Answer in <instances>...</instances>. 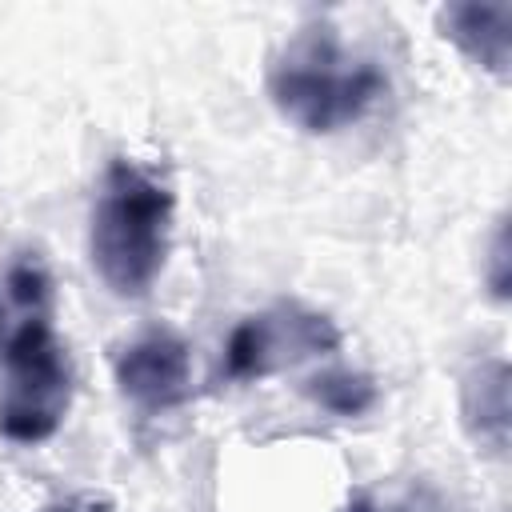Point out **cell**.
<instances>
[{
  "label": "cell",
  "mask_w": 512,
  "mask_h": 512,
  "mask_svg": "<svg viewBox=\"0 0 512 512\" xmlns=\"http://www.w3.org/2000/svg\"><path fill=\"white\" fill-rule=\"evenodd\" d=\"M8 288H12V300L20 308H28V316H44L48 296H52V280H48L40 260H16L8 268Z\"/></svg>",
  "instance_id": "obj_10"
},
{
  "label": "cell",
  "mask_w": 512,
  "mask_h": 512,
  "mask_svg": "<svg viewBox=\"0 0 512 512\" xmlns=\"http://www.w3.org/2000/svg\"><path fill=\"white\" fill-rule=\"evenodd\" d=\"M0 328H4V308H0Z\"/></svg>",
  "instance_id": "obj_14"
},
{
  "label": "cell",
  "mask_w": 512,
  "mask_h": 512,
  "mask_svg": "<svg viewBox=\"0 0 512 512\" xmlns=\"http://www.w3.org/2000/svg\"><path fill=\"white\" fill-rule=\"evenodd\" d=\"M116 388L140 412H172L192 396V348L176 328H148L112 360Z\"/></svg>",
  "instance_id": "obj_5"
},
{
  "label": "cell",
  "mask_w": 512,
  "mask_h": 512,
  "mask_svg": "<svg viewBox=\"0 0 512 512\" xmlns=\"http://www.w3.org/2000/svg\"><path fill=\"white\" fill-rule=\"evenodd\" d=\"M484 284L492 292V300H508L512 296V240H508V212L496 216L492 240H488V260H484Z\"/></svg>",
  "instance_id": "obj_9"
},
{
  "label": "cell",
  "mask_w": 512,
  "mask_h": 512,
  "mask_svg": "<svg viewBox=\"0 0 512 512\" xmlns=\"http://www.w3.org/2000/svg\"><path fill=\"white\" fill-rule=\"evenodd\" d=\"M440 32L452 40L468 60L488 68L492 76H508L512 64V4H480L460 0L440 8Z\"/></svg>",
  "instance_id": "obj_7"
},
{
  "label": "cell",
  "mask_w": 512,
  "mask_h": 512,
  "mask_svg": "<svg viewBox=\"0 0 512 512\" xmlns=\"http://www.w3.org/2000/svg\"><path fill=\"white\" fill-rule=\"evenodd\" d=\"M344 512H380V508H376V500L368 492H352V500L344 504Z\"/></svg>",
  "instance_id": "obj_13"
},
{
  "label": "cell",
  "mask_w": 512,
  "mask_h": 512,
  "mask_svg": "<svg viewBox=\"0 0 512 512\" xmlns=\"http://www.w3.org/2000/svg\"><path fill=\"white\" fill-rule=\"evenodd\" d=\"M304 396L332 412V416H364L376 404V380L368 372H352V368H328L304 380Z\"/></svg>",
  "instance_id": "obj_8"
},
{
  "label": "cell",
  "mask_w": 512,
  "mask_h": 512,
  "mask_svg": "<svg viewBox=\"0 0 512 512\" xmlns=\"http://www.w3.org/2000/svg\"><path fill=\"white\" fill-rule=\"evenodd\" d=\"M388 512H452V508H448V500H444L432 484H416V488H408Z\"/></svg>",
  "instance_id": "obj_11"
},
{
  "label": "cell",
  "mask_w": 512,
  "mask_h": 512,
  "mask_svg": "<svg viewBox=\"0 0 512 512\" xmlns=\"http://www.w3.org/2000/svg\"><path fill=\"white\" fill-rule=\"evenodd\" d=\"M40 512H116V500L104 492H76V496H64L56 504H44Z\"/></svg>",
  "instance_id": "obj_12"
},
{
  "label": "cell",
  "mask_w": 512,
  "mask_h": 512,
  "mask_svg": "<svg viewBox=\"0 0 512 512\" xmlns=\"http://www.w3.org/2000/svg\"><path fill=\"white\" fill-rule=\"evenodd\" d=\"M508 380L512 368L504 356H484L460 376V424L468 440L488 456L508 452V436H512Z\"/></svg>",
  "instance_id": "obj_6"
},
{
  "label": "cell",
  "mask_w": 512,
  "mask_h": 512,
  "mask_svg": "<svg viewBox=\"0 0 512 512\" xmlns=\"http://www.w3.org/2000/svg\"><path fill=\"white\" fill-rule=\"evenodd\" d=\"M8 388L0 396V436L12 444H44L72 404V364L48 324L28 316L4 344Z\"/></svg>",
  "instance_id": "obj_3"
},
{
  "label": "cell",
  "mask_w": 512,
  "mask_h": 512,
  "mask_svg": "<svg viewBox=\"0 0 512 512\" xmlns=\"http://www.w3.org/2000/svg\"><path fill=\"white\" fill-rule=\"evenodd\" d=\"M176 196L160 172L116 156L100 176L88 224V256L96 276L120 300H144L160 280L172 248Z\"/></svg>",
  "instance_id": "obj_1"
},
{
  "label": "cell",
  "mask_w": 512,
  "mask_h": 512,
  "mask_svg": "<svg viewBox=\"0 0 512 512\" xmlns=\"http://www.w3.org/2000/svg\"><path fill=\"white\" fill-rule=\"evenodd\" d=\"M340 348V328L332 316L300 308V304H280L260 316H244L228 340H224V380L248 384L264 380L280 364L304 360V356H324Z\"/></svg>",
  "instance_id": "obj_4"
},
{
  "label": "cell",
  "mask_w": 512,
  "mask_h": 512,
  "mask_svg": "<svg viewBox=\"0 0 512 512\" xmlns=\"http://www.w3.org/2000/svg\"><path fill=\"white\" fill-rule=\"evenodd\" d=\"M384 88V72L372 60H352L328 24L300 28V36L268 68V96L276 112L312 136L364 120Z\"/></svg>",
  "instance_id": "obj_2"
}]
</instances>
